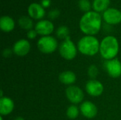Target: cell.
<instances>
[{
	"mask_svg": "<svg viewBox=\"0 0 121 120\" xmlns=\"http://www.w3.org/2000/svg\"><path fill=\"white\" fill-rule=\"evenodd\" d=\"M101 26V17L99 13L95 11L86 13L81 18L79 27L81 30L88 35H93L99 33Z\"/></svg>",
	"mask_w": 121,
	"mask_h": 120,
	"instance_id": "obj_1",
	"label": "cell"
},
{
	"mask_svg": "<svg viewBox=\"0 0 121 120\" xmlns=\"http://www.w3.org/2000/svg\"><path fill=\"white\" fill-rule=\"evenodd\" d=\"M119 52L118 40L113 36L104 37L100 43L99 52L103 58L106 60L115 59Z\"/></svg>",
	"mask_w": 121,
	"mask_h": 120,
	"instance_id": "obj_2",
	"label": "cell"
},
{
	"mask_svg": "<svg viewBox=\"0 0 121 120\" xmlns=\"http://www.w3.org/2000/svg\"><path fill=\"white\" fill-rule=\"evenodd\" d=\"M79 51L86 56H94L99 51L100 43L98 39L92 35H86L82 37L78 42Z\"/></svg>",
	"mask_w": 121,
	"mask_h": 120,
	"instance_id": "obj_3",
	"label": "cell"
},
{
	"mask_svg": "<svg viewBox=\"0 0 121 120\" xmlns=\"http://www.w3.org/2000/svg\"><path fill=\"white\" fill-rule=\"evenodd\" d=\"M59 52L62 58L66 60H72L75 58L77 53V50L71 40L70 37H67L64 41L60 44L59 47Z\"/></svg>",
	"mask_w": 121,
	"mask_h": 120,
	"instance_id": "obj_4",
	"label": "cell"
},
{
	"mask_svg": "<svg viewBox=\"0 0 121 120\" xmlns=\"http://www.w3.org/2000/svg\"><path fill=\"white\" fill-rule=\"evenodd\" d=\"M38 49L43 54H51L57 48V42L52 36H43L37 42Z\"/></svg>",
	"mask_w": 121,
	"mask_h": 120,
	"instance_id": "obj_5",
	"label": "cell"
},
{
	"mask_svg": "<svg viewBox=\"0 0 121 120\" xmlns=\"http://www.w3.org/2000/svg\"><path fill=\"white\" fill-rule=\"evenodd\" d=\"M65 93L67 98L73 104H78L82 102L84 97L83 91L77 86H69L67 87Z\"/></svg>",
	"mask_w": 121,
	"mask_h": 120,
	"instance_id": "obj_6",
	"label": "cell"
},
{
	"mask_svg": "<svg viewBox=\"0 0 121 120\" xmlns=\"http://www.w3.org/2000/svg\"><path fill=\"white\" fill-rule=\"evenodd\" d=\"M104 67L108 74L112 78H118L121 76V62L116 58L106 60Z\"/></svg>",
	"mask_w": 121,
	"mask_h": 120,
	"instance_id": "obj_7",
	"label": "cell"
},
{
	"mask_svg": "<svg viewBox=\"0 0 121 120\" xmlns=\"http://www.w3.org/2000/svg\"><path fill=\"white\" fill-rule=\"evenodd\" d=\"M86 93L93 97H98L100 96L104 92V86L103 84L96 80V79H91L89 80L85 86Z\"/></svg>",
	"mask_w": 121,
	"mask_h": 120,
	"instance_id": "obj_8",
	"label": "cell"
},
{
	"mask_svg": "<svg viewBox=\"0 0 121 120\" xmlns=\"http://www.w3.org/2000/svg\"><path fill=\"white\" fill-rule=\"evenodd\" d=\"M30 50L29 42L25 39H21L15 42L13 47V52L19 57H23L28 54Z\"/></svg>",
	"mask_w": 121,
	"mask_h": 120,
	"instance_id": "obj_9",
	"label": "cell"
},
{
	"mask_svg": "<svg viewBox=\"0 0 121 120\" xmlns=\"http://www.w3.org/2000/svg\"><path fill=\"white\" fill-rule=\"evenodd\" d=\"M104 19L108 24H118L121 22V12L116 8H108L104 13Z\"/></svg>",
	"mask_w": 121,
	"mask_h": 120,
	"instance_id": "obj_10",
	"label": "cell"
},
{
	"mask_svg": "<svg viewBox=\"0 0 121 120\" xmlns=\"http://www.w3.org/2000/svg\"><path fill=\"white\" fill-rule=\"evenodd\" d=\"M80 112L84 117L92 119L96 116L98 109L93 103L90 101H85L80 105Z\"/></svg>",
	"mask_w": 121,
	"mask_h": 120,
	"instance_id": "obj_11",
	"label": "cell"
},
{
	"mask_svg": "<svg viewBox=\"0 0 121 120\" xmlns=\"http://www.w3.org/2000/svg\"><path fill=\"white\" fill-rule=\"evenodd\" d=\"M35 30L38 34L43 36H48L52 33L54 30V25L50 21H40L36 23Z\"/></svg>",
	"mask_w": 121,
	"mask_h": 120,
	"instance_id": "obj_12",
	"label": "cell"
},
{
	"mask_svg": "<svg viewBox=\"0 0 121 120\" xmlns=\"http://www.w3.org/2000/svg\"><path fill=\"white\" fill-rule=\"evenodd\" d=\"M14 108L13 101L8 98L3 97L0 99V114L1 116L9 115Z\"/></svg>",
	"mask_w": 121,
	"mask_h": 120,
	"instance_id": "obj_13",
	"label": "cell"
},
{
	"mask_svg": "<svg viewBox=\"0 0 121 120\" xmlns=\"http://www.w3.org/2000/svg\"><path fill=\"white\" fill-rule=\"evenodd\" d=\"M28 13L30 17L34 19H40L42 18L45 13L44 8L40 4L37 3H33L28 6Z\"/></svg>",
	"mask_w": 121,
	"mask_h": 120,
	"instance_id": "obj_14",
	"label": "cell"
},
{
	"mask_svg": "<svg viewBox=\"0 0 121 120\" xmlns=\"http://www.w3.org/2000/svg\"><path fill=\"white\" fill-rule=\"evenodd\" d=\"M77 76L75 74L71 71H65L60 74L59 80L60 81L65 85H72L75 83Z\"/></svg>",
	"mask_w": 121,
	"mask_h": 120,
	"instance_id": "obj_15",
	"label": "cell"
},
{
	"mask_svg": "<svg viewBox=\"0 0 121 120\" xmlns=\"http://www.w3.org/2000/svg\"><path fill=\"white\" fill-rule=\"evenodd\" d=\"M13 20L7 16H2L0 19V28L4 32H10L14 28Z\"/></svg>",
	"mask_w": 121,
	"mask_h": 120,
	"instance_id": "obj_16",
	"label": "cell"
},
{
	"mask_svg": "<svg viewBox=\"0 0 121 120\" xmlns=\"http://www.w3.org/2000/svg\"><path fill=\"white\" fill-rule=\"evenodd\" d=\"M110 0H94L93 2V8L96 11H103L109 6Z\"/></svg>",
	"mask_w": 121,
	"mask_h": 120,
	"instance_id": "obj_17",
	"label": "cell"
},
{
	"mask_svg": "<svg viewBox=\"0 0 121 120\" xmlns=\"http://www.w3.org/2000/svg\"><path fill=\"white\" fill-rule=\"evenodd\" d=\"M18 24L20 27L25 30H31L33 24L32 20L28 16H21L18 20Z\"/></svg>",
	"mask_w": 121,
	"mask_h": 120,
	"instance_id": "obj_18",
	"label": "cell"
},
{
	"mask_svg": "<svg viewBox=\"0 0 121 120\" xmlns=\"http://www.w3.org/2000/svg\"><path fill=\"white\" fill-rule=\"evenodd\" d=\"M79 108L74 105H72L69 106L67 108V112H66L67 117L68 118H69L70 120L76 119L79 116Z\"/></svg>",
	"mask_w": 121,
	"mask_h": 120,
	"instance_id": "obj_19",
	"label": "cell"
},
{
	"mask_svg": "<svg viewBox=\"0 0 121 120\" xmlns=\"http://www.w3.org/2000/svg\"><path fill=\"white\" fill-rule=\"evenodd\" d=\"M69 28L65 25H62L59 27L56 31V35L60 39H64L65 40L67 37H69Z\"/></svg>",
	"mask_w": 121,
	"mask_h": 120,
	"instance_id": "obj_20",
	"label": "cell"
},
{
	"mask_svg": "<svg viewBox=\"0 0 121 120\" xmlns=\"http://www.w3.org/2000/svg\"><path fill=\"white\" fill-rule=\"evenodd\" d=\"M99 74V69L97 66L94 64H92L89 66L88 69V76L91 79H95Z\"/></svg>",
	"mask_w": 121,
	"mask_h": 120,
	"instance_id": "obj_21",
	"label": "cell"
},
{
	"mask_svg": "<svg viewBox=\"0 0 121 120\" xmlns=\"http://www.w3.org/2000/svg\"><path fill=\"white\" fill-rule=\"evenodd\" d=\"M79 6L84 11H88L91 8V4L89 0H79Z\"/></svg>",
	"mask_w": 121,
	"mask_h": 120,
	"instance_id": "obj_22",
	"label": "cell"
},
{
	"mask_svg": "<svg viewBox=\"0 0 121 120\" xmlns=\"http://www.w3.org/2000/svg\"><path fill=\"white\" fill-rule=\"evenodd\" d=\"M60 15V11L57 9H55L52 11H50L48 13V17L51 19H55L57 18Z\"/></svg>",
	"mask_w": 121,
	"mask_h": 120,
	"instance_id": "obj_23",
	"label": "cell"
},
{
	"mask_svg": "<svg viewBox=\"0 0 121 120\" xmlns=\"http://www.w3.org/2000/svg\"><path fill=\"white\" fill-rule=\"evenodd\" d=\"M37 32L35 31V30H28V32L27 33V37L29 39H34L35 38V37L37 36Z\"/></svg>",
	"mask_w": 121,
	"mask_h": 120,
	"instance_id": "obj_24",
	"label": "cell"
},
{
	"mask_svg": "<svg viewBox=\"0 0 121 120\" xmlns=\"http://www.w3.org/2000/svg\"><path fill=\"white\" fill-rule=\"evenodd\" d=\"M13 52L11 50V49H9V48H6V49H4L3 50V52H2V54L4 56V57L5 58H9L13 53Z\"/></svg>",
	"mask_w": 121,
	"mask_h": 120,
	"instance_id": "obj_25",
	"label": "cell"
},
{
	"mask_svg": "<svg viewBox=\"0 0 121 120\" xmlns=\"http://www.w3.org/2000/svg\"><path fill=\"white\" fill-rule=\"evenodd\" d=\"M50 0H43L42 1V5L45 7H48L50 5Z\"/></svg>",
	"mask_w": 121,
	"mask_h": 120,
	"instance_id": "obj_26",
	"label": "cell"
},
{
	"mask_svg": "<svg viewBox=\"0 0 121 120\" xmlns=\"http://www.w3.org/2000/svg\"><path fill=\"white\" fill-rule=\"evenodd\" d=\"M14 120H24V119L23 117H18L15 118Z\"/></svg>",
	"mask_w": 121,
	"mask_h": 120,
	"instance_id": "obj_27",
	"label": "cell"
},
{
	"mask_svg": "<svg viewBox=\"0 0 121 120\" xmlns=\"http://www.w3.org/2000/svg\"><path fill=\"white\" fill-rule=\"evenodd\" d=\"M0 120H3V117H2L1 115V117H0Z\"/></svg>",
	"mask_w": 121,
	"mask_h": 120,
	"instance_id": "obj_28",
	"label": "cell"
}]
</instances>
